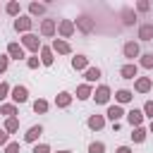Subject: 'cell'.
I'll list each match as a JSON object with an SVG mask.
<instances>
[{
	"label": "cell",
	"mask_w": 153,
	"mask_h": 153,
	"mask_svg": "<svg viewBox=\"0 0 153 153\" xmlns=\"http://www.w3.org/2000/svg\"><path fill=\"white\" fill-rule=\"evenodd\" d=\"M5 12H7L10 17H14V19H17V17L22 14V5H19L17 0H10V2L5 5Z\"/></svg>",
	"instance_id": "obj_28"
},
{
	"label": "cell",
	"mask_w": 153,
	"mask_h": 153,
	"mask_svg": "<svg viewBox=\"0 0 153 153\" xmlns=\"http://www.w3.org/2000/svg\"><path fill=\"white\" fill-rule=\"evenodd\" d=\"M120 76L127 79V81H134V79L139 76V65H136V62H124V65L120 67Z\"/></svg>",
	"instance_id": "obj_9"
},
{
	"label": "cell",
	"mask_w": 153,
	"mask_h": 153,
	"mask_svg": "<svg viewBox=\"0 0 153 153\" xmlns=\"http://www.w3.org/2000/svg\"><path fill=\"white\" fill-rule=\"evenodd\" d=\"M122 55L127 57V62H134V60L141 55V45H139V41H127V43L122 45Z\"/></svg>",
	"instance_id": "obj_4"
},
{
	"label": "cell",
	"mask_w": 153,
	"mask_h": 153,
	"mask_svg": "<svg viewBox=\"0 0 153 153\" xmlns=\"http://www.w3.org/2000/svg\"><path fill=\"white\" fill-rule=\"evenodd\" d=\"M72 69L74 72H86L88 69V57L86 55H74L72 57Z\"/></svg>",
	"instance_id": "obj_20"
},
{
	"label": "cell",
	"mask_w": 153,
	"mask_h": 153,
	"mask_svg": "<svg viewBox=\"0 0 153 153\" xmlns=\"http://www.w3.org/2000/svg\"><path fill=\"white\" fill-rule=\"evenodd\" d=\"M7 67H10V57L7 55H0V74H5Z\"/></svg>",
	"instance_id": "obj_39"
},
{
	"label": "cell",
	"mask_w": 153,
	"mask_h": 153,
	"mask_svg": "<svg viewBox=\"0 0 153 153\" xmlns=\"http://www.w3.org/2000/svg\"><path fill=\"white\" fill-rule=\"evenodd\" d=\"M10 98H12V103H14V105H22V103H26V100H29V88H26L24 84H17V86H12Z\"/></svg>",
	"instance_id": "obj_5"
},
{
	"label": "cell",
	"mask_w": 153,
	"mask_h": 153,
	"mask_svg": "<svg viewBox=\"0 0 153 153\" xmlns=\"http://www.w3.org/2000/svg\"><path fill=\"white\" fill-rule=\"evenodd\" d=\"M31 153H53L48 143H33V151Z\"/></svg>",
	"instance_id": "obj_37"
},
{
	"label": "cell",
	"mask_w": 153,
	"mask_h": 153,
	"mask_svg": "<svg viewBox=\"0 0 153 153\" xmlns=\"http://www.w3.org/2000/svg\"><path fill=\"white\" fill-rule=\"evenodd\" d=\"M91 98L96 100V105H110L112 91H110V86H108V84H100L98 88H93V96H91Z\"/></svg>",
	"instance_id": "obj_1"
},
{
	"label": "cell",
	"mask_w": 153,
	"mask_h": 153,
	"mask_svg": "<svg viewBox=\"0 0 153 153\" xmlns=\"http://www.w3.org/2000/svg\"><path fill=\"white\" fill-rule=\"evenodd\" d=\"M31 26H33V19L29 14H19L14 19V31L17 33H31Z\"/></svg>",
	"instance_id": "obj_6"
},
{
	"label": "cell",
	"mask_w": 153,
	"mask_h": 153,
	"mask_svg": "<svg viewBox=\"0 0 153 153\" xmlns=\"http://www.w3.org/2000/svg\"><path fill=\"white\" fill-rule=\"evenodd\" d=\"M48 12V5L45 2H29V17L33 19V17H41V14H45Z\"/></svg>",
	"instance_id": "obj_21"
},
{
	"label": "cell",
	"mask_w": 153,
	"mask_h": 153,
	"mask_svg": "<svg viewBox=\"0 0 153 153\" xmlns=\"http://www.w3.org/2000/svg\"><path fill=\"white\" fill-rule=\"evenodd\" d=\"M91 96H93V86H91V84L84 81V84L76 86V98H79V100H88Z\"/></svg>",
	"instance_id": "obj_23"
},
{
	"label": "cell",
	"mask_w": 153,
	"mask_h": 153,
	"mask_svg": "<svg viewBox=\"0 0 153 153\" xmlns=\"http://www.w3.org/2000/svg\"><path fill=\"white\" fill-rule=\"evenodd\" d=\"M146 136H148V129H146V127H134V129H131V141H134V143H143Z\"/></svg>",
	"instance_id": "obj_25"
},
{
	"label": "cell",
	"mask_w": 153,
	"mask_h": 153,
	"mask_svg": "<svg viewBox=\"0 0 153 153\" xmlns=\"http://www.w3.org/2000/svg\"><path fill=\"white\" fill-rule=\"evenodd\" d=\"M22 48L29 50L31 55H38V50H41V38H38L36 33H24V36H22Z\"/></svg>",
	"instance_id": "obj_3"
},
{
	"label": "cell",
	"mask_w": 153,
	"mask_h": 153,
	"mask_svg": "<svg viewBox=\"0 0 153 153\" xmlns=\"http://www.w3.org/2000/svg\"><path fill=\"white\" fill-rule=\"evenodd\" d=\"M139 41H153V22H146V24H139Z\"/></svg>",
	"instance_id": "obj_19"
},
{
	"label": "cell",
	"mask_w": 153,
	"mask_h": 153,
	"mask_svg": "<svg viewBox=\"0 0 153 153\" xmlns=\"http://www.w3.org/2000/svg\"><path fill=\"white\" fill-rule=\"evenodd\" d=\"M131 100H134V93H131L129 88L115 91V103H117V105H127V103H131Z\"/></svg>",
	"instance_id": "obj_18"
},
{
	"label": "cell",
	"mask_w": 153,
	"mask_h": 153,
	"mask_svg": "<svg viewBox=\"0 0 153 153\" xmlns=\"http://www.w3.org/2000/svg\"><path fill=\"white\" fill-rule=\"evenodd\" d=\"M41 134H43V127H41V124H33V127H29V129H26L24 141H26V143H36V141L41 139Z\"/></svg>",
	"instance_id": "obj_16"
},
{
	"label": "cell",
	"mask_w": 153,
	"mask_h": 153,
	"mask_svg": "<svg viewBox=\"0 0 153 153\" xmlns=\"http://www.w3.org/2000/svg\"><path fill=\"white\" fill-rule=\"evenodd\" d=\"M5 153H22V143L19 141H10L5 146Z\"/></svg>",
	"instance_id": "obj_35"
},
{
	"label": "cell",
	"mask_w": 153,
	"mask_h": 153,
	"mask_svg": "<svg viewBox=\"0 0 153 153\" xmlns=\"http://www.w3.org/2000/svg\"><path fill=\"white\" fill-rule=\"evenodd\" d=\"M10 91H12V86H10L7 81H0V103H2V100L10 96Z\"/></svg>",
	"instance_id": "obj_36"
},
{
	"label": "cell",
	"mask_w": 153,
	"mask_h": 153,
	"mask_svg": "<svg viewBox=\"0 0 153 153\" xmlns=\"http://www.w3.org/2000/svg\"><path fill=\"white\" fill-rule=\"evenodd\" d=\"M74 31H76V29H74V22H72V19H60V22H57V36H60L62 41H65V38H72Z\"/></svg>",
	"instance_id": "obj_8"
},
{
	"label": "cell",
	"mask_w": 153,
	"mask_h": 153,
	"mask_svg": "<svg viewBox=\"0 0 153 153\" xmlns=\"http://www.w3.org/2000/svg\"><path fill=\"white\" fill-rule=\"evenodd\" d=\"M50 50H53V53H57V55H72V45H69L67 41H62V38H53Z\"/></svg>",
	"instance_id": "obj_12"
},
{
	"label": "cell",
	"mask_w": 153,
	"mask_h": 153,
	"mask_svg": "<svg viewBox=\"0 0 153 153\" xmlns=\"http://www.w3.org/2000/svg\"><path fill=\"white\" fill-rule=\"evenodd\" d=\"M38 31H41L43 38H53V36L57 33V19H41Z\"/></svg>",
	"instance_id": "obj_7"
},
{
	"label": "cell",
	"mask_w": 153,
	"mask_h": 153,
	"mask_svg": "<svg viewBox=\"0 0 153 153\" xmlns=\"http://www.w3.org/2000/svg\"><path fill=\"white\" fill-rule=\"evenodd\" d=\"M88 153H105V143L103 141H91L88 143Z\"/></svg>",
	"instance_id": "obj_32"
},
{
	"label": "cell",
	"mask_w": 153,
	"mask_h": 153,
	"mask_svg": "<svg viewBox=\"0 0 153 153\" xmlns=\"http://www.w3.org/2000/svg\"><path fill=\"white\" fill-rule=\"evenodd\" d=\"M72 98H74V96H72L69 91H60V93L55 96V105H57V108H69V105H72Z\"/></svg>",
	"instance_id": "obj_24"
},
{
	"label": "cell",
	"mask_w": 153,
	"mask_h": 153,
	"mask_svg": "<svg viewBox=\"0 0 153 153\" xmlns=\"http://www.w3.org/2000/svg\"><path fill=\"white\" fill-rule=\"evenodd\" d=\"M72 22H74V29H79L81 33H93V29H96V19H91L88 14H79Z\"/></svg>",
	"instance_id": "obj_2"
},
{
	"label": "cell",
	"mask_w": 153,
	"mask_h": 153,
	"mask_svg": "<svg viewBox=\"0 0 153 153\" xmlns=\"http://www.w3.org/2000/svg\"><path fill=\"white\" fill-rule=\"evenodd\" d=\"M141 112H143V117H148V120H153V98H148V100L143 103V108H141Z\"/></svg>",
	"instance_id": "obj_33"
},
{
	"label": "cell",
	"mask_w": 153,
	"mask_h": 153,
	"mask_svg": "<svg viewBox=\"0 0 153 153\" xmlns=\"http://www.w3.org/2000/svg\"><path fill=\"white\" fill-rule=\"evenodd\" d=\"M31 108H33V112H36V115H45V112H48V108H50V103H48L45 98H38V100H33V105H31Z\"/></svg>",
	"instance_id": "obj_29"
},
{
	"label": "cell",
	"mask_w": 153,
	"mask_h": 153,
	"mask_svg": "<svg viewBox=\"0 0 153 153\" xmlns=\"http://www.w3.org/2000/svg\"><path fill=\"white\" fill-rule=\"evenodd\" d=\"M2 129H5L7 134H14V131H19V120H17V117H7Z\"/></svg>",
	"instance_id": "obj_31"
},
{
	"label": "cell",
	"mask_w": 153,
	"mask_h": 153,
	"mask_svg": "<svg viewBox=\"0 0 153 153\" xmlns=\"http://www.w3.org/2000/svg\"><path fill=\"white\" fill-rule=\"evenodd\" d=\"M38 65H41V57L38 55H29L26 57V67L29 69H38Z\"/></svg>",
	"instance_id": "obj_34"
},
{
	"label": "cell",
	"mask_w": 153,
	"mask_h": 153,
	"mask_svg": "<svg viewBox=\"0 0 153 153\" xmlns=\"http://www.w3.org/2000/svg\"><path fill=\"white\" fill-rule=\"evenodd\" d=\"M86 127H88L91 131H100V129L105 127V115H98V112L91 115V117L86 120Z\"/></svg>",
	"instance_id": "obj_15"
},
{
	"label": "cell",
	"mask_w": 153,
	"mask_h": 153,
	"mask_svg": "<svg viewBox=\"0 0 153 153\" xmlns=\"http://www.w3.org/2000/svg\"><path fill=\"white\" fill-rule=\"evenodd\" d=\"M148 134H153V120H151V124H148Z\"/></svg>",
	"instance_id": "obj_42"
},
{
	"label": "cell",
	"mask_w": 153,
	"mask_h": 153,
	"mask_svg": "<svg viewBox=\"0 0 153 153\" xmlns=\"http://www.w3.org/2000/svg\"><path fill=\"white\" fill-rule=\"evenodd\" d=\"M55 153H72L69 148H62V151H55Z\"/></svg>",
	"instance_id": "obj_43"
},
{
	"label": "cell",
	"mask_w": 153,
	"mask_h": 153,
	"mask_svg": "<svg viewBox=\"0 0 153 153\" xmlns=\"http://www.w3.org/2000/svg\"><path fill=\"white\" fill-rule=\"evenodd\" d=\"M139 67L153 69V53H141V55H139Z\"/></svg>",
	"instance_id": "obj_30"
},
{
	"label": "cell",
	"mask_w": 153,
	"mask_h": 153,
	"mask_svg": "<svg viewBox=\"0 0 153 153\" xmlns=\"http://www.w3.org/2000/svg\"><path fill=\"white\" fill-rule=\"evenodd\" d=\"M17 112H19V105H14V103H2L0 105V115H5V117H17Z\"/></svg>",
	"instance_id": "obj_27"
},
{
	"label": "cell",
	"mask_w": 153,
	"mask_h": 153,
	"mask_svg": "<svg viewBox=\"0 0 153 153\" xmlns=\"http://www.w3.org/2000/svg\"><path fill=\"white\" fill-rule=\"evenodd\" d=\"M38 55H41V65H45V67H50L55 62V53L50 50V45H41Z\"/></svg>",
	"instance_id": "obj_17"
},
{
	"label": "cell",
	"mask_w": 153,
	"mask_h": 153,
	"mask_svg": "<svg viewBox=\"0 0 153 153\" xmlns=\"http://www.w3.org/2000/svg\"><path fill=\"white\" fill-rule=\"evenodd\" d=\"M148 10H151V2H146V0L136 2V7H134V12H148Z\"/></svg>",
	"instance_id": "obj_38"
},
{
	"label": "cell",
	"mask_w": 153,
	"mask_h": 153,
	"mask_svg": "<svg viewBox=\"0 0 153 153\" xmlns=\"http://www.w3.org/2000/svg\"><path fill=\"white\" fill-rule=\"evenodd\" d=\"M120 17H122V24H124V26H134V24H136V12H134L131 7H124V10L120 12Z\"/></svg>",
	"instance_id": "obj_22"
},
{
	"label": "cell",
	"mask_w": 153,
	"mask_h": 153,
	"mask_svg": "<svg viewBox=\"0 0 153 153\" xmlns=\"http://www.w3.org/2000/svg\"><path fill=\"white\" fill-rule=\"evenodd\" d=\"M7 143H10V134H7V131H5V129H0V146H2V148H5V146H7Z\"/></svg>",
	"instance_id": "obj_40"
},
{
	"label": "cell",
	"mask_w": 153,
	"mask_h": 153,
	"mask_svg": "<svg viewBox=\"0 0 153 153\" xmlns=\"http://www.w3.org/2000/svg\"><path fill=\"white\" fill-rule=\"evenodd\" d=\"M84 79H86V84H91V86H93V84L100 79V69H98V67H88V69L84 72Z\"/></svg>",
	"instance_id": "obj_26"
},
{
	"label": "cell",
	"mask_w": 153,
	"mask_h": 153,
	"mask_svg": "<svg viewBox=\"0 0 153 153\" xmlns=\"http://www.w3.org/2000/svg\"><path fill=\"white\" fill-rule=\"evenodd\" d=\"M7 57L10 60H26V50L22 48V43L12 41V43H7Z\"/></svg>",
	"instance_id": "obj_10"
},
{
	"label": "cell",
	"mask_w": 153,
	"mask_h": 153,
	"mask_svg": "<svg viewBox=\"0 0 153 153\" xmlns=\"http://www.w3.org/2000/svg\"><path fill=\"white\" fill-rule=\"evenodd\" d=\"M122 117H124V108H122V105H117V103L108 105V110H105V120H110V122H120Z\"/></svg>",
	"instance_id": "obj_14"
},
{
	"label": "cell",
	"mask_w": 153,
	"mask_h": 153,
	"mask_svg": "<svg viewBox=\"0 0 153 153\" xmlns=\"http://www.w3.org/2000/svg\"><path fill=\"white\" fill-rule=\"evenodd\" d=\"M115 153H134V151H131V146H120Z\"/></svg>",
	"instance_id": "obj_41"
},
{
	"label": "cell",
	"mask_w": 153,
	"mask_h": 153,
	"mask_svg": "<svg viewBox=\"0 0 153 153\" xmlns=\"http://www.w3.org/2000/svg\"><path fill=\"white\" fill-rule=\"evenodd\" d=\"M153 88V79L151 76H136L134 79V91L136 93H148Z\"/></svg>",
	"instance_id": "obj_13"
},
{
	"label": "cell",
	"mask_w": 153,
	"mask_h": 153,
	"mask_svg": "<svg viewBox=\"0 0 153 153\" xmlns=\"http://www.w3.org/2000/svg\"><path fill=\"white\" fill-rule=\"evenodd\" d=\"M124 120L131 124V129H134V127H143V112H141L139 108H131L129 112H124Z\"/></svg>",
	"instance_id": "obj_11"
}]
</instances>
